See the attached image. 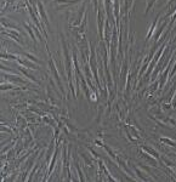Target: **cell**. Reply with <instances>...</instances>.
Listing matches in <instances>:
<instances>
[{"instance_id": "5b68a950", "label": "cell", "mask_w": 176, "mask_h": 182, "mask_svg": "<svg viewBox=\"0 0 176 182\" xmlns=\"http://www.w3.org/2000/svg\"><path fill=\"white\" fill-rule=\"evenodd\" d=\"M79 1H81V0H53V2H56V4H62L58 9H66L67 6L74 5V4L79 2Z\"/></svg>"}, {"instance_id": "9c48e42d", "label": "cell", "mask_w": 176, "mask_h": 182, "mask_svg": "<svg viewBox=\"0 0 176 182\" xmlns=\"http://www.w3.org/2000/svg\"><path fill=\"white\" fill-rule=\"evenodd\" d=\"M7 89H11V90H27V87H18V86H15L12 84H7V83H2L1 84V91H5Z\"/></svg>"}, {"instance_id": "30bf717a", "label": "cell", "mask_w": 176, "mask_h": 182, "mask_svg": "<svg viewBox=\"0 0 176 182\" xmlns=\"http://www.w3.org/2000/svg\"><path fill=\"white\" fill-rule=\"evenodd\" d=\"M1 58H2V60H15V61H17V60L20 58V56H17V55H14V53L2 52V55H1Z\"/></svg>"}, {"instance_id": "5bb4252c", "label": "cell", "mask_w": 176, "mask_h": 182, "mask_svg": "<svg viewBox=\"0 0 176 182\" xmlns=\"http://www.w3.org/2000/svg\"><path fill=\"white\" fill-rule=\"evenodd\" d=\"M154 2H155V0H148V2H147V7H146V15L150 12V10H151L152 7H153Z\"/></svg>"}, {"instance_id": "ba28073f", "label": "cell", "mask_w": 176, "mask_h": 182, "mask_svg": "<svg viewBox=\"0 0 176 182\" xmlns=\"http://www.w3.org/2000/svg\"><path fill=\"white\" fill-rule=\"evenodd\" d=\"M25 29H27V32L29 33V35H30V39H32V41L34 43V45H37V38H35V35H34V33H33V27H32V23H29V22H25Z\"/></svg>"}, {"instance_id": "7c38bea8", "label": "cell", "mask_w": 176, "mask_h": 182, "mask_svg": "<svg viewBox=\"0 0 176 182\" xmlns=\"http://www.w3.org/2000/svg\"><path fill=\"white\" fill-rule=\"evenodd\" d=\"M23 55H25V56L27 57V58H28V60L33 61L34 63H38V64L40 63V62H39V60H38V58H37V57H35L34 55H32V53H29V52H23Z\"/></svg>"}, {"instance_id": "2e32d148", "label": "cell", "mask_w": 176, "mask_h": 182, "mask_svg": "<svg viewBox=\"0 0 176 182\" xmlns=\"http://www.w3.org/2000/svg\"><path fill=\"white\" fill-rule=\"evenodd\" d=\"M165 26H166V22H164V25H163V26H162V27H160V28H159V30H158V33L155 34V40H157V39H158L159 37H160V34L163 33V30H164V28H165Z\"/></svg>"}, {"instance_id": "4fadbf2b", "label": "cell", "mask_w": 176, "mask_h": 182, "mask_svg": "<svg viewBox=\"0 0 176 182\" xmlns=\"http://www.w3.org/2000/svg\"><path fill=\"white\" fill-rule=\"evenodd\" d=\"M157 22H158V18L152 23V26H151V29H150V32H148V34H147V40L151 38L152 35H153V32H154V28H155V26H157Z\"/></svg>"}, {"instance_id": "ac0fdd59", "label": "cell", "mask_w": 176, "mask_h": 182, "mask_svg": "<svg viewBox=\"0 0 176 182\" xmlns=\"http://www.w3.org/2000/svg\"><path fill=\"white\" fill-rule=\"evenodd\" d=\"M176 73V63L174 64V68H173V72H171V74H170V77H173L174 74Z\"/></svg>"}, {"instance_id": "8992f818", "label": "cell", "mask_w": 176, "mask_h": 182, "mask_svg": "<svg viewBox=\"0 0 176 182\" xmlns=\"http://www.w3.org/2000/svg\"><path fill=\"white\" fill-rule=\"evenodd\" d=\"M140 149H142V151H145L146 153H148L150 156H152L153 158H155L157 160H159L160 158H159V154H158V152L157 151H154L153 148H151V147H148V146H141V148Z\"/></svg>"}, {"instance_id": "277c9868", "label": "cell", "mask_w": 176, "mask_h": 182, "mask_svg": "<svg viewBox=\"0 0 176 182\" xmlns=\"http://www.w3.org/2000/svg\"><path fill=\"white\" fill-rule=\"evenodd\" d=\"M2 78L9 79L10 81H16V83H21V84H27L25 79H22V77L20 76H16V74H7L5 71L2 72Z\"/></svg>"}, {"instance_id": "6da1fadb", "label": "cell", "mask_w": 176, "mask_h": 182, "mask_svg": "<svg viewBox=\"0 0 176 182\" xmlns=\"http://www.w3.org/2000/svg\"><path fill=\"white\" fill-rule=\"evenodd\" d=\"M49 56H50V61H49V67H50L51 73H52V76H53V78L56 79V81H57V85L60 86V90H61V92H62V95H63V96H66V92H65V89H63V85H62V83H61V78H60V74H58V72H57V68H56V66H55V62H53V58L51 57V55H50V53H49Z\"/></svg>"}, {"instance_id": "52a82bcc", "label": "cell", "mask_w": 176, "mask_h": 182, "mask_svg": "<svg viewBox=\"0 0 176 182\" xmlns=\"http://www.w3.org/2000/svg\"><path fill=\"white\" fill-rule=\"evenodd\" d=\"M17 69H18V71H20V72H21V74H23V76H25V78L30 79V80H32V81H33V83H35V84H37V85H39V84H40V83H39V81H38V80H37V79L34 78V77H33V76H32V74H29V73H28V72H27V71H25V68H23V67H18V68H17Z\"/></svg>"}, {"instance_id": "3957f363", "label": "cell", "mask_w": 176, "mask_h": 182, "mask_svg": "<svg viewBox=\"0 0 176 182\" xmlns=\"http://www.w3.org/2000/svg\"><path fill=\"white\" fill-rule=\"evenodd\" d=\"M17 62H18V64L23 66L25 68H29V69H38V63H33V62L28 61V58H22V57H20V58L17 60Z\"/></svg>"}, {"instance_id": "8fae6325", "label": "cell", "mask_w": 176, "mask_h": 182, "mask_svg": "<svg viewBox=\"0 0 176 182\" xmlns=\"http://www.w3.org/2000/svg\"><path fill=\"white\" fill-rule=\"evenodd\" d=\"M160 141H162L163 143H166L168 146H171V147L176 148V142L174 141V140H171V138H165V137H160Z\"/></svg>"}, {"instance_id": "e0dca14e", "label": "cell", "mask_w": 176, "mask_h": 182, "mask_svg": "<svg viewBox=\"0 0 176 182\" xmlns=\"http://www.w3.org/2000/svg\"><path fill=\"white\" fill-rule=\"evenodd\" d=\"M175 20H176V11L174 12V15H173V17H171V22H170V26H173V25H174Z\"/></svg>"}, {"instance_id": "9a60e30c", "label": "cell", "mask_w": 176, "mask_h": 182, "mask_svg": "<svg viewBox=\"0 0 176 182\" xmlns=\"http://www.w3.org/2000/svg\"><path fill=\"white\" fill-rule=\"evenodd\" d=\"M162 160H163V163H164L165 165H168V166H170V168H175L176 166L175 163H171L170 160H168V159H165V158H162Z\"/></svg>"}, {"instance_id": "7a4b0ae2", "label": "cell", "mask_w": 176, "mask_h": 182, "mask_svg": "<svg viewBox=\"0 0 176 182\" xmlns=\"http://www.w3.org/2000/svg\"><path fill=\"white\" fill-rule=\"evenodd\" d=\"M37 2V7H38V12H39V18L43 20V23L49 28V20H48V15L44 10V6H43V2L40 0H35Z\"/></svg>"}]
</instances>
